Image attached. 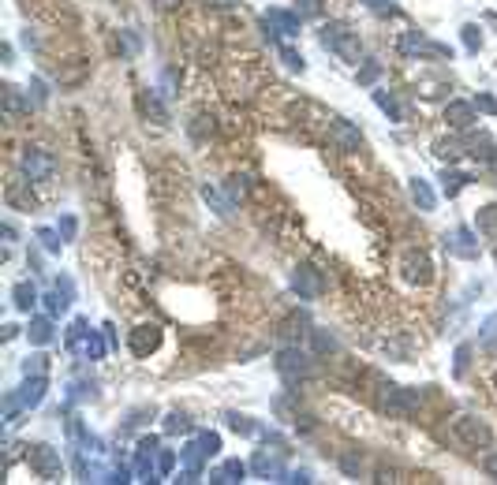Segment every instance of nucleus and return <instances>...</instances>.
Wrapping results in <instances>:
<instances>
[{
    "instance_id": "9",
    "label": "nucleus",
    "mask_w": 497,
    "mask_h": 485,
    "mask_svg": "<svg viewBox=\"0 0 497 485\" xmlns=\"http://www.w3.org/2000/svg\"><path fill=\"white\" fill-rule=\"evenodd\" d=\"M127 347L135 351L139 359H150L157 347H161V329L150 321V325H139V329H131V336H127Z\"/></svg>"
},
{
    "instance_id": "18",
    "label": "nucleus",
    "mask_w": 497,
    "mask_h": 485,
    "mask_svg": "<svg viewBox=\"0 0 497 485\" xmlns=\"http://www.w3.org/2000/svg\"><path fill=\"white\" fill-rule=\"evenodd\" d=\"M475 228H479V235H486V239H497V202L475 209Z\"/></svg>"
},
{
    "instance_id": "31",
    "label": "nucleus",
    "mask_w": 497,
    "mask_h": 485,
    "mask_svg": "<svg viewBox=\"0 0 497 485\" xmlns=\"http://www.w3.org/2000/svg\"><path fill=\"white\" fill-rule=\"evenodd\" d=\"M165 429H168V433H187V429H191V418H187V414H168V418H165Z\"/></svg>"
},
{
    "instance_id": "34",
    "label": "nucleus",
    "mask_w": 497,
    "mask_h": 485,
    "mask_svg": "<svg viewBox=\"0 0 497 485\" xmlns=\"http://www.w3.org/2000/svg\"><path fill=\"white\" fill-rule=\"evenodd\" d=\"M228 426L235 429V433H255V422H251V418H247V414H228Z\"/></svg>"
},
{
    "instance_id": "7",
    "label": "nucleus",
    "mask_w": 497,
    "mask_h": 485,
    "mask_svg": "<svg viewBox=\"0 0 497 485\" xmlns=\"http://www.w3.org/2000/svg\"><path fill=\"white\" fill-rule=\"evenodd\" d=\"M26 460H30V467H34L42 478H49V481H57V478H60V470H64L57 448H49V444H34V448L26 452Z\"/></svg>"
},
{
    "instance_id": "8",
    "label": "nucleus",
    "mask_w": 497,
    "mask_h": 485,
    "mask_svg": "<svg viewBox=\"0 0 497 485\" xmlns=\"http://www.w3.org/2000/svg\"><path fill=\"white\" fill-rule=\"evenodd\" d=\"M400 273L408 284H430V277H434V265H430V258L423 251H408L400 258Z\"/></svg>"
},
{
    "instance_id": "46",
    "label": "nucleus",
    "mask_w": 497,
    "mask_h": 485,
    "mask_svg": "<svg viewBox=\"0 0 497 485\" xmlns=\"http://www.w3.org/2000/svg\"><path fill=\"white\" fill-rule=\"evenodd\" d=\"M482 470L497 481V452H486V460H482Z\"/></svg>"
},
{
    "instance_id": "11",
    "label": "nucleus",
    "mask_w": 497,
    "mask_h": 485,
    "mask_svg": "<svg viewBox=\"0 0 497 485\" xmlns=\"http://www.w3.org/2000/svg\"><path fill=\"white\" fill-rule=\"evenodd\" d=\"M262 23H266V34H284V37H292L299 34V16H292V11H281V8H269L266 16H262Z\"/></svg>"
},
{
    "instance_id": "6",
    "label": "nucleus",
    "mask_w": 497,
    "mask_h": 485,
    "mask_svg": "<svg viewBox=\"0 0 497 485\" xmlns=\"http://www.w3.org/2000/svg\"><path fill=\"white\" fill-rule=\"evenodd\" d=\"M277 370H281L284 381H299V377H310V359H307V351L299 347V344L281 347V355H277Z\"/></svg>"
},
{
    "instance_id": "29",
    "label": "nucleus",
    "mask_w": 497,
    "mask_h": 485,
    "mask_svg": "<svg viewBox=\"0 0 497 485\" xmlns=\"http://www.w3.org/2000/svg\"><path fill=\"white\" fill-rule=\"evenodd\" d=\"M4 104H8V120H16V116L23 112V101H19L16 86H4Z\"/></svg>"
},
{
    "instance_id": "19",
    "label": "nucleus",
    "mask_w": 497,
    "mask_h": 485,
    "mask_svg": "<svg viewBox=\"0 0 497 485\" xmlns=\"http://www.w3.org/2000/svg\"><path fill=\"white\" fill-rule=\"evenodd\" d=\"M251 470L262 478H269V474H281V455H269V452H255V460H251Z\"/></svg>"
},
{
    "instance_id": "30",
    "label": "nucleus",
    "mask_w": 497,
    "mask_h": 485,
    "mask_svg": "<svg viewBox=\"0 0 497 485\" xmlns=\"http://www.w3.org/2000/svg\"><path fill=\"white\" fill-rule=\"evenodd\" d=\"M45 310L49 313H64V310H68V292L60 295V287H57V292H49L45 295Z\"/></svg>"
},
{
    "instance_id": "48",
    "label": "nucleus",
    "mask_w": 497,
    "mask_h": 485,
    "mask_svg": "<svg viewBox=\"0 0 497 485\" xmlns=\"http://www.w3.org/2000/svg\"><path fill=\"white\" fill-rule=\"evenodd\" d=\"M243 191H247V187L240 183V176H235V179L228 183V194H232V198H243Z\"/></svg>"
},
{
    "instance_id": "41",
    "label": "nucleus",
    "mask_w": 497,
    "mask_h": 485,
    "mask_svg": "<svg viewBox=\"0 0 497 485\" xmlns=\"http://www.w3.org/2000/svg\"><path fill=\"white\" fill-rule=\"evenodd\" d=\"M37 239H42V246H45V251H60V239H57V232L42 228V232H37Z\"/></svg>"
},
{
    "instance_id": "49",
    "label": "nucleus",
    "mask_w": 497,
    "mask_h": 485,
    "mask_svg": "<svg viewBox=\"0 0 497 485\" xmlns=\"http://www.w3.org/2000/svg\"><path fill=\"white\" fill-rule=\"evenodd\" d=\"M202 4H206V8H235L240 0H202Z\"/></svg>"
},
{
    "instance_id": "1",
    "label": "nucleus",
    "mask_w": 497,
    "mask_h": 485,
    "mask_svg": "<svg viewBox=\"0 0 497 485\" xmlns=\"http://www.w3.org/2000/svg\"><path fill=\"white\" fill-rule=\"evenodd\" d=\"M449 437L460 444V448L479 452V448H490V444H493V429L482 422L479 414H456L449 422Z\"/></svg>"
},
{
    "instance_id": "51",
    "label": "nucleus",
    "mask_w": 497,
    "mask_h": 485,
    "mask_svg": "<svg viewBox=\"0 0 497 485\" xmlns=\"http://www.w3.org/2000/svg\"><path fill=\"white\" fill-rule=\"evenodd\" d=\"M374 481H400V478H397V470H378Z\"/></svg>"
},
{
    "instance_id": "3",
    "label": "nucleus",
    "mask_w": 497,
    "mask_h": 485,
    "mask_svg": "<svg viewBox=\"0 0 497 485\" xmlns=\"http://www.w3.org/2000/svg\"><path fill=\"white\" fill-rule=\"evenodd\" d=\"M419 392L415 388H404V385H382V411L389 418H400V422H408V418L419 411Z\"/></svg>"
},
{
    "instance_id": "27",
    "label": "nucleus",
    "mask_w": 497,
    "mask_h": 485,
    "mask_svg": "<svg viewBox=\"0 0 497 485\" xmlns=\"http://www.w3.org/2000/svg\"><path fill=\"white\" fill-rule=\"evenodd\" d=\"M378 75H382V64H378V60H366L363 68H359V86H374Z\"/></svg>"
},
{
    "instance_id": "45",
    "label": "nucleus",
    "mask_w": 497,
    "mask_h": 485,
    "mask_svg": "<svg viewBox=\"0 0 497 485\" xmlns=\"http://www.w3.org/2000/svg\"><path fill=\"white\" fill-rule=\"evenodd\" d=\"M363 4L370 8V11H382V16H385V11H397V4H392V0H363Z\"/></svg>"
},
{
    "instance_id": "15",
    "label": "nucleus",
    "mask_w": 497,
    "mask_h": 485,
    "mask_svg": "<svg viewBox=\"0 0 497 485\" xmlns=\"http://www.w3.org/2000/svg\"><path fill=\"white\" fill-rule=\"evenodd\" d=\"M445 246H449V254H456V258H479V243L467 228H456L452 235H445Z\"/></svg>"
},
{
    "instance_id": "38",
    "label": "nucleus",
    "mask_w": 497,
    "mask_h": 485,
    "mask_svg": "<svg viewBox=\"0 0 497 485\" xmlns=\"http://www.w3.org/2000/svg\"><path fill=\"white\" fill-rule=\"evenodd\" d=\"M142 101H146V112L153 116V120H157V124H168V116H165V109H161V104H157V97H153V94H146V97H142Z\"/></svg>"
},
{
    "instance_id": "35",
    "label": "nucleus",
    "mask_w": 497,
    "mask_h": 485,
    "mask_svg": "<svg viewBox=\"0 0 497 485\" xmlns=\"http://www.w3.org/2000/svg\"><path fill=\"white\" fill-rule=\"evenodd\" d=\"M482 344H497V313H490L486 321H482Z\"/></svg>"
},
{
    "instance_id": "44",
    "label": "nucleus",
    "mask_w": 497,
    "mask_h": 485,
    "mask_svg": "<svg viewBox=\"0 0 497 485\" xmlns=\"http://www.w3.org/2000/svg\"><path fill=\"white\" fill-rule=\"evenodd\" d=\"M456 153H460V146H456V142H438V157H441V161H452Z\"/></svg>"
},
{
    "instance_id": "42",
    "label": "nucleus",
    "mask_w": 497,
    "mask_h": 485,
    "mask_svg": "<svg viewBox=\"0 0 497 485\" xmlns=\"http://www.w3.org/2000/svg\"><path fill=\"white\" fill-rule=\"evenodd\" d=\"M173 463H176V455L161 452V455H157V474H173Z\"/></svg>"
},
{
    "instance_id": "21",
    "label": "nucleus",
    "mask_w": 497,
    "mask_h": 485,
    "mask_svg": "<svg viewBox=\"0 0 497 485\" xmlns=\"http://www.w3.org/2000/svg\"><path fill=\"white\" fill-rule=\"evenodd\" d=\"M26 336H30V344H37V347L52 344V321L49 318H34L30 329H26Z\"/></svg>"
},
{
    "instance_id": "23",
    "label": "nucleus",
    "mask_w": 497,
    "mask_h": 485,
    "mask_svg": "<svg viewBox=\"0 0 497 485\" xmlns=\"http://www.w3.org/2000/svg\"><path fill=\"white\" fill-rule=\"evenodd\" d=\"M243 474H247V467L240 463V460H228L225 467L217 470V474H209L217 485H232V481H243Z\"/></svg>"
},
{
    "instance_id": "53",
    "label": "nucleus",
    "mask_w": 497,
    "mask_h": 485,
    "mask_svg": "<svg viewBox=\"0 0 497 485\" xmlns=\"http://www.w3.org/2000/svg\"><path fill=\"white\" fill-rule=\"evenodd\" d=\"M493 381H497V373H493Z\"/></svg>"
},
{
    "instance_id": "5",
    "label": "nucleus",
    "mask_w": 497,
    "mask_h": 485,
    "mask_svg": "<svg viewBox=\"0 0 497 485\" xmlns=\"http://www.w3.org/2000/svg\"><path fill=\"white\" fill-rule=\"evenodd\" d=\"M68 347L75 351V355H83V359H101V355H105L101 336H98V333H90L83 318H75V321H71V329H68Z\"/></svg>"
},
{
    "instance_id": "39",
    "label": "nucleus",
    "mask_w": 497,
    "mask_h": 485,
    "mask_svg": "<svg viewBox=\"0 0 497 485\" xmlns=\"http://www.w3.org/2000/svg\"><path fill=\"white\" fill-rule=\"evenodd\" d=\"M23 373L30 377V373H45V355H30L23 362Z\"/></svg>"
},
{
    "instance_id": "43",
    "label": "nucleus",
    "mask_w": 497,
    "mask_h": 485,
    "mask_svg": "<svg viewBox=\"0 0 497 485\" xmlns=\"http://www.w3.org/2000/svg\"><path fill=\"white\" fill-rule=\"evenodd\" d=\"M475 109H482V112H490V116H497V97H490V94H479V101H475Z\"/></svg>"
},
{
    "instance_id": "12",
    "label": "nucleus",
    "mask_w": 497,
    "mask_h": 485,
    "mask_svg": "<svg viewBox=\"0 0 497 485\" xmlns=\"http://www.w3.org/2000/svg\"><path fill=\"white\" fill-rule=\"evenodd\" d=\"M400 49L408 52V56H452L445 45H438V42H430V37H423V34H408L400 42Z\"/></svg>"
},
{
    "instance_id": "10",
    "label": "nucleus",
    "mask_w": 497,
    "mask_h": 485,
    "mask_svg": "<svg viewBox=\"0 0 497 485\" xmlns=\"http://www.w3.org/2000/svg\"><path fill=\"white\" fill-rule=\"evenodd\" d=\"M329 138L337 142V150H344V153H356V150L363 146L359 127L348 124V120H333V124H329Z\"/></svg>"
},
{
    "instance_id": "13",
    "label": "nucleus",
    "mask_w": 497,
    "mask_h": 485,
    "mask_svg": "<svg viewBox=\"0 0 497 485\" xmlns=\"http://www.w3.org/2000/svg\"><path fill=\"white\" fill-rule=\"evenodd\" d=\"M445 120H449L452 131H467L471 124L479 120V112H475V104H471V101H449V104H445Z\"/></svg>"
},
{
    "instance_id": "33",
    "label": "nucleus",
    "mask_w": 497,
    "mask_h": 485,
    "mask_svg": "<svg viewBox=\"0 0 497 485\" xmlns=\"http://www.w3.org/2000/svg\"><path fill=\"white\" fill-rule=\"evenodd\" d=\"M199 448H202L206 455H217V452H221V437L206 429V433H199Z\"/></svg>"
},
{
    "instance_id": "52",
    "label": "nucleus",
    "mask_w": 497,
    "mask_h": 485,
    "mask_svg": "<svg viewBox=\"0 0 497 485\" xmlns=\"http://www.w3.org/2000/svg\"><path fill=\"white\" fill-rule=\"evenodd\" d=\"M493 261H497V246H493Z\"/></svg>"
},
{
    "instance_id": "50",
    "label": "nucleus",
    "mask_w": 497,
    "mask_h": 485,
    "mask_svg": "<svg viewBox=\"0 0 497 485\" xmlns=\"http://www.w3.org/2000/svg\"><path fill=\"white\" fill-rule=\"evenodd\" d=\"M153 8L157 11H173V8H180V0H153Z\"/></svg>"
},
{
    "instance_id": "36",
    "label": "nucleus",
    "mask_w": 497,
    "mask_h": 485,
    "mask_svg": "<svg viewBox=\"0 0 497 485\" xmlns=\"http://www.w3.org/2000/svg\"><path fill=\"white\" fill-rule=\"evenodd\" d=\"M281 56H284V64H288L292 71H303V68H307V64H303V56H299L296 49H288V45H281Z\"/></svg>"
},
{
    "instance_id": "37",
    "label": "nucleus",
    "mask_w": 497,
    "mask_h": 485,
    "mask_svg": "<svg viewBox=\"0 0 497 485\" xmlns=\"http://www.w3.org/2000/svg\"><path fill=\"white\" fill-rule=\"evenodd\" d=\"M202 194H206V202H214V205H217V213H221V217H228V213H232V205H228L225 198H221V194H217V191H209V187H202Z\"/></svg>"
},
{
    "instance_id": "24",
    "label": "nucleus",
    "mask_w": 497,
    "mask_h": 485,
    "mask_svg": "<svg viewBox=\"0 0 497 485\" xmlns=\"http://www.w3.org/2000/svg\"><path fill=\"white\" fill-rule=\"evenodd\" d=\"M11 295H16V310H30L34 303H37V292H34V284H16V292H11Z\"/></svg>"
},
{
    "instance_id": "4",
    "label": "nucleus",
    "mask_w": 497,
    "mask_h": 485,
    "mask_svg": "<svg viewBox=\"0 0 497 485\" xmlns=\"http://www.w3.org/2000/svg\"><path fill=\"white\" fill-rule=\"evenodd\" d=\"M52 172H57V157L49 150H42V146L23 150V176L30 183H45V179H52Z\"/></svg>"
},
{
    "instance_id": "28",
    "label": "nucleus",
    "mask_w": 497,
    "mask_h": 485,
    "mask_svg": "<svg viewBox=\"0 0 497 485\" xmlns=\"http://www.w3.org/2000/svg\"><path fill=\"white\" fill-rule=\"evenodd\" d=\"M296 16L299 19H318L322 16V0H296Z\"/></svg>"
},
{
    "instance_id": "32",
    "label": "nucleus",
    "mask_w": 497,
    "mask_h": 485,
    "mask_svg": "<svg viewBox=\"0 0 497 485\" xmlns=\"http://www.w3.org/2000/svg\"><path fill=\"white\" fill-rule=\"evenodd\" d=\"M340 470H344L348 478H359L363 474V460L359 455H340Z\"/></svg>"
},
{
    "instance_id": "22",
    "label": "nucleus",
    "mask_w": 497,
    "mask_h": 485,
    "mask_svg": "<svg viewBox=\"0 0 497 485\" xmlns=\"http://www.w3.org/2000/svg\"><path fill=\"white\" fill-rule=\"evenodd\" d=\"M310 344H314V355H329V351H340V340L325 329H310Z\"/></svg>"
},
{
    "instance_id": "20",
    "label": "nucleus",
    "mask_w": 497,
    "mask_h": 485,
    "mask_svg": "<svg viewBox=\"0 0 497 485\" xmlns=\"http://www.w3.org/2000/svg\"><path fill=\"white\" fill-rule=\"evenodd\" d=\"M374 104L382 109L389 120H397V124H404V109H400V101L392 97V94H385V90H374Z\"/></svg>"
},
{
    "instance_id": "47",
    "label": "nucleus",
    "mask_w": 497,
    "mask_h": 485,
    "mask_svg": "<svg viewBox=\"0 0 497 485\" xmlns=\"http://www.w3.org/2000/svg\"><path fill=\"white\" fill-rule=\"evenodd\" d=\"M75 228H78V224H75V217H64V220H60V232H64V239H75Z\"/></svg>"
},
{
    "instance_id": "40",
    "label": "nucleus",
    "mask_w": 497,
    "mask_h": 485,
    "mask_svg": "<svg viewBox=\"0 0 497 485\" xmlns=\"http://www.w3.org/2000/svg\"><path fill=\"white\" fill-rule=\"evenodd\" d=\"M467 362H471V344H460L456 347V373H464Z\"/></svg>"
},
{
    "instance_id": "14",
    "label": "nucleus",
    "mask_w": 497,
    "mask_h": 485,
    "mask_svg": "<svg viewBox=\"0 0 497 485\" xmlns=\"http://www.w3.org/2000/svg\"><path fill=\"white\" fill-rule=\"evenodd\" d=\"M16 400H19V407H26V411L37 407V403L45 400V373H30V377H26Z\"/></svg>"
},
{
    "instance_id": "17",
    "label": "nucleus",
    "mask_w": 497,
    "mask_h": 485,
    "mask_svg": "<svg viewBox=\"0 0 497 485\" xmlns=\"http://www.w3.org/2000/svg\"><path fill=\"white\" fill-rule=\"evenodd\" d=\"M292 287L299 292V299H318L322 295V280L314 277V269H299L292 277Z\"/></svg>"
},
{
    "instance_id": "26",
    "label": "nucleus",
    "mask_w": 497,
    "mask_h": 485,
    "mask_svg": "<svg viewBox=\"0 0 497 485\" xmlns=\"http://www.w3.org/2000/svg\"><path fill=\"white\" fill-rule=\"evenodd\" d=\"M460 37H464V45H467V52H479L482 49V30L475 23H467V26H460Z\"/></svg>"
},
{
    "instance_id": "16",
    "label": "nucleus",
    "mask_w": 497,
    "mask_h": 485,
    "mask_svg": "<svg viewBox=\"0 0 497 485\" xmlns=\"http://www.w3.org/2000/svg\"><path fill=\"white\" fill-rule=\"evenodd\" d=\"M408 191H411V202L423 209V213H430V209L438 205V194H434V187H430L426 179H419V176H415V179L408 183Z\"/></svg>"
},
{
    "instance_id": "25",
    "label": "nucleus",
    "mask_w": 497,
    "mask_h": 485,
    "mask_svg": "<svg viewBox=\"0 0 497 485\" xmlns=\"http://www.w3.org/2000/svg\"><path fill=\"white\" fill-rule=\"evenodd\" d=\"M464 187H467V176H464V172H445V176H441V191L449 194V198H456Z\"/></svg>"
},
{
    "instance_id": "2",
    "label": "nucleus",
    "mask_w": 497,
    "mask_h": 485,
    "mask_svg": "<svg viewBox=\"0 0 497 485\" xmlns=\"http://www.w3.org/2000/svg\"><path fill=\"white\" fill-rule=\"evenodd\" d=\"M322 45L325 49H333L344 64H359L363 60V45H359V37L348 30V26H340V23H329L322 30Z\"/></svg>"
}]
</instances>
